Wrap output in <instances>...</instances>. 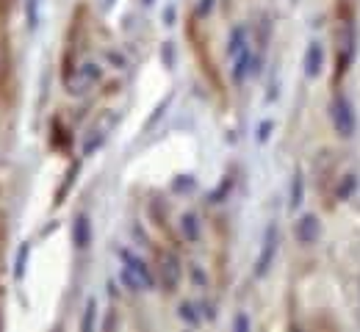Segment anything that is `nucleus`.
Segmentation results:
<instances>
[{"instance_id": "19", "label": "nucleus", "mask_w": 360, "mask_h": 332, "mask_svg": "<svg viewBox=\"0 0 360 332\" xmlns=\"http://www.w3.org/2000/svg\"><path fill=\"white\" fill-rule=\"evenodd\" d=\"M172 100H175V95H172V92H169V95L164 97V100H161V102H158V105H155V108H153V114H150V119H147V122H144V131H153V128H155V125H158V119H161V117H164V114H167V108H169V105H172Z\"/></svg>"}, {"instance_id": "2", "label": "nucleus", "mask_w": 360, "mask_h": 332, "mask_svg": "<svg viewBox=\"0 0 360 332\" xmlns=\"http://www.w3.org/2000/svg\"><path fill=\"white\" fill-rule=\"evenodd\" d=\"M277 249H280V230L277 225L271 222L264 233V244H261V252H258V260H255V277H266L269 269L274 266V258H277Z\"/></svg>"}, {"instance_id": "1", "label": "nucleus", "mask_w": 360, "mask_h": 332, "mask_svg": "<svg viewBox=\"0 0 360 332\" xmlns=\"http://www.w3.org/2000/svg\"><path fill=\"white\" fill-rule=\"evenodd\" d=\"M330 119H333V128L341 139H349L355 133V111H352V102L349 97L335 95L330 102Z\"/></svg>"}, {"instance_id": "33", "label": "nucleus", "mask_w": 360, "mask_h": 332, "mask_svg": "<svg viewBox=\"0 0 360 332\" xmlns=\"http://www.w3.org/2000/svg\"><path fill=\"white\" fill-rule=\"evenodd\" d=\"M114 327V313H108V319L103 321V330H111Z\"/></svg>"}, {"instance_id": "23", "label": "nucleus", "mask_w": 360, "mask_h": 332, "mask_svg": "<svg viewBox=\"0 0 360 332\" xmlns=\"http://www.w3.org/2000/svg\"><path fill=\"white\" fill-rule=\"evenodd\" d=\"M161 61H164V67H167V69H175V64H178V50H175V42H164V45H161Z\"/></svg>"}, {"instance_id": "29", "label": "nucleus", "mask_w": 360, "mask_h": 332, "mask_svg": "<svg viewBox=\"0 0 360 332\" xmlns=\"http://www.w3.org/2000/svg\"><path fill=\"white\" fill-rule=\"evenodd\" d=\"M214 8H217V0H197V17L200 20H205V17H211L214 14Z\"/></svg>"}, {"instance_id": "15", "label": "nucleus", "mask_w": 360, "mask_h": 332, "mask_svg": "<svg viewBox=\"0 0 360 332\" xmlns=\"http://www.w3.org/2000/svg\"><path fill=\"white\" fill-rule=\"evenodd\" d=\"M302 199H305V178H302V172H294V178H291V194H288V208L291 211H300Z\"/></svg>"}, {"instance_id": "20", "label": "nucleus", "mask_w": 360, "mask_h": 332, "mask_svg": "<svg viewBox=\"0 0 360 332\" xmlns=\"http://www.w3.org/2000/svg\"><path fill=\"white\" fill-rule=\"evenodd\" d=\"M25 6V25L28 31H37L39 28V0H22Z\"/></svg>"}, {"instance_id": "13", "label": "nucleus", "mask_w": 360, "mask_h": 332, "mask_svg": "<svg viewBox=\"0 0 360 332\" xmlns=\"http://www.w3.org/2000/svg\"><path fill=\"white\" fill-rule=\"evenodd\" d=\"M28 258H31V244L22 241L20 249H17V258H14V280L22 283L25 280V272H28Z\"/></svg>"}, {"instance_id": "11", "label": "nucleus", "mask_w": 360, "mask_h": 332, "mask_svg": "<svg viewBox=\"0 0 360 332\" xmlns=\"http://www.w3.org/2000/svg\"><path fill=\"white\" fill-rule=\"evenodd\" d=\"M180 233H183V238H186L188 244H197V241L202 238L200 216H197V213H191V211H186V213L180 216Z\"/></svg>"}, {"instance_id": "30", "label": "nucleus", "mask_w": 360, "mask_h": 332, "mask_svg": "<svg viewBox=\"0 0 360 332\" xmlns=\"http://www.w3.org/2000/svg\"><path fill=\"white\" fill-rule=\"evenodd\" d=\"M105 58H108L117 69H125V67H128V58H125L122 53H117V50H108V53H105Z\"/></svg>"}, {"instance_id": "25", "label": "nucleus", "mask_w": 360, "mask_h": 332, "mask_svg": "<svg viewBox=\"0 0 360 332\" xmlns=\"http://www.w3.org/2000/svg\"><path fill=\"white\" fill-rule=\"evenodd\" d=\"M197 189V180H194V175H180L172 180V191L175 194H183V191H194Z\"/></svg>"}, {"instance_id": "27", "label": "nucleus", "mask_w": 360, "mask_h": 332, "mask_svg": "<svg viewBox=\"0 0 360 332\" xmlns=\"http://www.w3.org/2000/svg\"><path fill=\"white\" fill-rule=\"evenodd\" d=\"M161 22H164L167 28H172V25L178 22V6H175V3L164 6V11H161Z\"/></svg>"}, {"instance_id": "4", "label": "nucleus", "mask_w": 360, "mask_h": 332, "mask_svg": "<svg viewBox=\"0 0 360 332\" xmlns=\"http://www.w3.org/2000/svg\"><path fill=\"white\" fill-rule=\"evenodd\" d=\"M100 81H103V67L94 64V61H86V64L78 67L75 81L70 78V81H64V84H67V92H70V95H84L86 86H94V84H100Z\"/></svg>"}, {"instance_id": "14", "label": "nucleus", "mask_w": 360, "mask_h": 332, "mask_svg": "<svg viewBox=\"0 0 360 332\" xmlns=\"http://www.w3.org/2000/svg\"><path fill=\"white\" fill-rule=\"evenodd\" d=\"M78 172H81V164H78V161H72V164H70V169H67V175H64V183H61V189L56 191V205H61V202L67 199V194L72 191L75 180H78Z\"/></svg>"}, {"instance_id": "26", "label": "nucleus", "mask_w": 360, "mask_h": 332, "mask_svg": "<svg viewBox=\"0 0 360 332\" xmlns=\"http://www.w3.org/2000/svg\"><path fill=\"white\" fill-rule=\"evenodd\" d=\"M230 189H233V180H230V178H225L219 189L211 191V194H208V202H222V199H225L227 194H230Z\"/></svg>"}, {"instance_id": "21", "label": "nucleus", "mask_w": 360, "mask_h": 332, "mask_svg": "<svg viewBox=\"0 0 360 332\" xmlns=\"http://www.w3.org/2000/svg\"><path fill=\"white\" fill-rule=\"evenodd\" d=\"M94 319H97V299L89 296L86 299V307H84V319H81V332L94 330Z\"/></svg>"}, {"instance_id": "32", "label": "nucleus", "mask_w": 360, "mask_h": 332, "mask_svg": "<svg viewBox=\"0 0 360 332\" xmlns=\"http://www.w3.org/2000/svg\"><path fill=\"white\" fill-rule=\"evenodd\" d=\"M200 310H202V319H208V321H214V319H217V307H214L211 302H202V305H200Z\"/></svg>"}, {"instance_id": "17", "label": "nucleus", "mask_w": 360, "mask_h": 332, "mask_svg": "<svg viewBox=\"0 0 360 332\" xmlns=\"http://www.w3.org/2000/svg\"><path fill=\"white\" fill-rule=\"evenodd\" d=\"M103 144H105V128H94L89 136H86L84 147H81V155H84V158H89V155H94Z\"/></svg>"}, {"instance_id": "24", "label": "nucleus", "mask_w": 360, "mask_h": 332, "mask_svg": "<svg viewBox=\"0 0 360 332\" xmlns=\"http://www.w3.org/2000/svg\"><path fill=\"white\" fill-rule=\"evenodd\" d=\"M271 133H274V119H264V122H258V128H255V142L266 144L271 139Z\"/></svg>"}, {"instance_id": "3", "label": "nucleus", "mask_w": 360, "mask_h": 332, "mask_svg": "<svg viewBox=\"0 0 360 332\" xmlns=\"http://www.w3.org/2000/svg\"><path fill=\"white\" fill-rule=\"evenodd\" d=\"M180 280H183V266H180L178 255L175 252H164L158 260V283L167 293L178 291Z\"/></svg>"}, {"instance_id": "10", "label": "nucleus", "mask_w": 360, "mask_h": 332, "mask_svg": "<svg viewBox=\"0 0 360 332\" xmlns=\"http://www.w3.org/2000/svg\"><path fill=\"white\" fill-rule=\"evenodd\" d=\"M250 48V28L247 25H233L230 28V39H227V55L233 58V55H238L241 50Z\"/></svg>"}, {"instance_id": "9", "label": "nucleus", "mask_w": 360, "mask_h": 332, "mask_svg": "<svg viewBox=\"0 0 360 332\" xmlns=\"http://www.w3.org/2000/svg\"><path fill=\"white\" fill-rule=\"evenodd\" d=\"M72 244L78 249H89L91 244V219L86 213H78L72 219Z\"/></svg>"}, {"instance_id": "34", "label": "nucleus", "mask_w": 360, "mask_h": 332, "mask_svg": "<svg viewBox=\"0 0 360 332\" xmlns=\"http://www.w3.org/2000/svg\"><path fill=\"white\" fill-rule=\"evenodd\" d=\"M153 3H155V0H141V6H153Z\"/></svg>"}, {"instance_id": "36", "label": "nucleus", "mask_w": 360, "mask_h": 332, "mask_svg": "<svg viewBox=\"0 0 360 332\" xmlns=\"http://www.w3.org/2000/svg\"><path fill=\"white\" fill-rule=\"evenodd\" d=\"M291 3H297V0H291Z\"/></svg>"}, {"instance_id": "16", "label": "nucleus", "mask_w": 360, "mask_h": 332, "mask_svg": "<svg viewBox=\"0 0 360 332\" xmlns=\"http://www.w3.org/2000/svg\"><path fill=\"white\" fill-rule=\"evenodd\" d=\"M120 285H122L125 291H131V293H141V291H147L144 280L136 274L134 269H128V266H122V269H120Z\"/></svg>"}, {"instance_id": "28", "label": "nucleus", "mask_w": 360, "mask_h": 332, "mask_svg": "<svg viewBox=\"0 0 360 332\" xmlns=\"http://www.w3.org/2000/svg\"><path fill=\"white\" fill-rule=\"evenodd\" d=\"M188 277H191V283L197 285V288H205L208 285V274L197 266V263H191V269H188Z\"/></svg>"}, {"instance_id": "22", "label": "nucleus", "mask_w": 360, "mask_h": 332, "mask_svg": "<svg viewBox=\"0 0 360 332\" xmlns=\"http://www.w3.org/2000/svg\"><path fill=\"white\" fill-rule=\"evenodd\" d=\"M355 189H358V178L355 175H344L341 183H338V189H335V197L338 199H349L355 194Z\"/></svg>"}, {"instance_id": "8", "label": "nucleus", "mask_w": 360, "mask_h": 332, "mask_svg": "<svg viewBox=\"0 0 360 332\" xmlns=\"http://www.w3.org/2000/svg\"><path fill=\"white\" fill-rule=\"evenodd\" d=\"M302 67H305V75L308 78H319L324 72V48L321 42H311L305 50V58H302Z\"/></svg>"}, {"instance_id": "7", "label": "nucleus", "mask_w": 360, "mask_h": 332, "mask_svg": "<svg viewBox=\"0 0 360 332\" xmlns=\"http://www.w3.org/2000/svg\"><path fill=\"white\" fill-rule=\"evenodd\" d=\"M252 48L241 50L238 55H233V67H230V78H233V84L236 86H241L250 75H252Z\"/></svg>"}, {"instance_id": "6", "label": "nucleus", "mask_w": 360, "mask_h": 332, "mask_svg": "<svg viewBox=\"0 0 360 332\" xmlns=\"http://www.w3.org/2000/svg\"><path fill=\"white\" fill-rule=\"evenodd\" d=\"M120 258H122V266H128V269H134L136 274L144 280V285H147V291H153L155 285H158V277L153 274V269L139 258V255H134L131 249H120Z\"/></svg>"}, {"instance_id": "12", "label": "nucleus", "mask_w": 360, "mask_h": 332, "mask_svg": "<svg viewBox=\"0 0 360 332\" xmlns=\"http://www.w3.org/2000/svg\"><path fill=\"white\" fill-rule=\"evenodd\" d=\"M178 319L183 324H188V327H200L202 324V310H200V305L197 302H180L178 305Z\"/></svg>"}, {"instance_id": "35", "label": "nucleus", "mask_w": 360, "mask_h": 332, "mask_svg": "<svg viewBox=\"0 0 360 332\" xmlns=\"http://www.w3.org/2000/svg\"><path fill=\"white\" fill-rule=\"evenodd\" d=\"M111 3H114V0H105V6H111Z\"/></svg>"}, {"instance_id": "5", "label": "nucleus", "mask_w": 360, "mask_h": 332, "mask_svg": "<svg viewBox=\"0 0 360 332\" xmlns=\"http://www.w3.org/2000/svg\"><path fill=\"white\" fill-rule=\"evenodd\" d=\"M321 236V222H319V216L316 213H302L300 219H297V225H294V238H297V244H302V246H311L316 244Z\"/></svg>"}, {"instance_id": "18", "label": "nucleus", "mask_w": 360, "mask_h": 332, "mask_svg": "<svg viewBox=\"0 0 360 332\" xmlns=\"http://www.w3.org/2000/svg\"><path fill=\"white\" fill-rule=\"evenodd\" d=\"M8 67H11V58H8V36H6V31L0 28V86H3L6 78H8Z\"/></svg>"}, {"instance_id": "31", "label": "nucleus", "mask_w": 360, "mask_h": 332, "mask_svg": "<svg viewBox=\"0 0 360 332\" xmlns=\"http://www.w3.org/2000/svg\"><path fill=\"white\" fill-rule=\"evenodd\" d=\"M233 330L236 332L250 330V319H247V313H236V319H233Z\"/></svg>"}]
</instances>
